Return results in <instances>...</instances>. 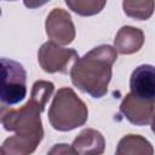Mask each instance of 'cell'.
<instances>
[{
    "mask_svg": "<svg viewBox=\"0 0 155 155\" xmlns=\"http://www.w3.org/2000/svg\"><path fill=\"white\" fill-rule=\"evenodd\" d=\"M116 58L117 53L110 45H99L92 48L73 63L70 68L73 85L93 98L104 97Z\"/></svg>",
    "mask_w": 155,
    "mask_h": 155,
    "instance_id": "1",
    "label": "cell"
},
{
    "mask_svg": "<svg viewBox=\"0 0 155 155\" xmlns=\"http://www.w3.org/2000/svg\"><path fill=\"white\" fill-rule=\"evenodd\" d=\"M88 117L87 105L70 87L59 88L48 109L51 126L61 132H68L84 126Z\"/></svg>",
    "mask_w": 155,
    "mask_h": 155,
    "instance_id": "2",
    "label": "cell"
},
{
    "mask_svg": "<svg viewBox=\"0 0 155 155\" xmlns=\"http://www.w3.org/2000/svg\"><path fill=\"white\" fill-rule=\"evenodd\" d=\"M27 96V71L8 58H0V107L15 105Z\"/></svg>",
    "mask_w": 155,
    "mask_h": 155,
    "instance_id": "3",
    "label": "cell"
},
{
    "mask_svg": "<svg viewBox=\"0 0 155 155\" xmlns=\"http://www.w3.org/2000/svg\"><path fill=\"white\" fill-rule=\"evenodd\" d=\"M42 110L33 101H28L22 108L7 110L2 117V125L6 131L18 134H44L40 114Z\"/></svg>",
    "mask_w": 155,
    "mask_h": 155,
    "instance_id": "4",
    "label": "cell"
},
{
    "mask_svg": "<svg viewBox=\"0 0 155 155\" xmlns=\"http://www.w3.org/2000/svg\"><path fill=\"white\" fill-rule=\"evenodd\" d=\"M78 58L79 54L74 48H65L52 41L42 44L38 52L39 64L48 74H67Z\"/></svg>",
    "mask_w": 155,
    "mask_h": 155,
    "instance_id": "5",
    "label": "cell"
},
{
    "mask_svg": "<svg viewBox=\"0 0 155 155\" xmlns=\"http://www.w3.org/2000/svg\"><path fill=\"white\" fill-rule=\"evenodd\" d=\"M46 34L57 45H69L75 39V25L68 11L56 7L46 18Z\"/></svg>",
    "mask_w": 155,
    "mask_h": 155,
    "instance_id": "6",
    "label": "cell"
},
{
    "mask_svg": "<svg viewBox=\"0 0 155 155\" xmlns=\"http://www.w3.org/2000/svg\"><path fill=\"white\" fill-rule=\"evenodd\" d=\"M155 111V101L138 98L127 93L120 104V113L133 125H153Z\"/></svg>",
    "mask_w": 155,
    "mask_h": 155,
    "instance_id": "7",
    "label": "cell"
},
{
    "mask_svg": "<svg viewBox=\"0 0 155 155\" xmlns=\"http://www.w3.org/2000/svg\"><path fill=\"white\" fill-rule=\"evenodd\" d=\"M130 88L133 96L148 101H155V71L150 64L137 67L130 79Z\"/></svg>",
    "mask_w": 155,
    "mask_h": 155,
    "instance_id": "8",
    "label": "cell"
},
{
    "mask_svg": "<svg viewBox=\"0 0 155 155\" xmlns=\"http://www.w3.org/2000/svg\"><path fill=\"white\" fill-rule=\"evenodd\" d=\"M144 44V33L142 29L124 25L119 29L114 39V50L116 53L132 54L138 52Z\"/></svg>",
    "mask_w": 155,
    "mask_h": 155,
    "instance_id": "9",
    "label": "cell"
},
{
    "mask_svg": "<svg viewBox=\"0 0 155 155\" xmlns=\"http://www.w3.org/2000/svg\"><path fill=\"white\" fill-rule=\"evenodd\" d=\"M71 147L78 155H102L105 149V139L99 131L85 128L76 136Z\"/></svg>",
    "mask_w": 155,
    "mask_h": 155,
    "instance_id": "10",
    "label": "cell"
},
{
    "mask_svg": "<svg viewBox=\"0 0 155 155\" xmlns=\"http://www.w3.org/2000/svg\"><path fill=\"white\" fill-rule=\"evenodd\" d=\"M44 134H18L8 137L2 143V151L5 155H31L40 142L42 140Z\"/></svg>",
    "mask_w": 155,
    "mask_h": 155,
    "instance_id": "11",
    "label": "cell"
},
{
    "mask_svg": "<svg viewBox=\"0 0 155 155\" xmlns=\"http://www.w3.org/2000/svg\"><path fill=\"white\" fill-rule=\"evenodd\" d=\"M115 155H154V148L143 136L126 134L119 140Z\"/></svg>",
    "mask_w": 155,
    "mask_h": 155,
    "instance_id": "12",
    "label": "cell"
},
{
    "mask_svg": "<svg viewBox=\"0 0 155 155\" xmlns=\"http://www.w3.org/2000/svg\"><path fill=\"white\" fill-rule=\"evenodd\" d=\"M124 12L132 18L144 21L151 17L154 12V1H124L122 2Z\"/></svg>",
    "mask_w": 155,
    "mask_h": 155,
    "instance_id": "13",
    "label": "cell"
},
{
    "mask_svg": "<svg viewBox=\"0 0 155 155\" xmlns=\"http://www.w3.org/2000/svg\"><path fill=\"white\" fill-rule=\"evenodd\" d=\"M53 91H54V85L51 81H46V80L35 81L33 87H31L30 101L36 103L39 105V108L44 111L48 99L51 98V96L53 93Z\"/></svg>",
    "mask_w": 155,
    "mask_h": 155,
    "instance_id": "14",
    "label": "cell"
},
{
    "mask_svg": "<svg viewBox=\"0 0 155 155\" xmlns=\"http://www.w3.org/2000/svg\"><path fill=\"white\" fill-rule=\"evenodd\" d=\"M68 7L80 16H93L99 13L105 6V1L99 0H67Z\"/></svg>",
    "mask_w": 155,
    "mask_h": 155,
    "instance_id": "15",
    "label": "cell"
},
{
    "mask_svg": "<svg viewBox=\"0 0 155 155\" xmlns=\"http://www.w3.org/2000/svg\"><path fill=\"white\" fill-rule=\"evenodd\" d=\"M47 155H78V153L74 150L71 145L65 143H58L48 150Z\"/></svg>",
    "mask_w": 155,
    "mask_h": 155,
    "instance_id": "16",
    "label": "cell"
},
{
    "mask_svg": "<svg viewBox=\"0 0 155 155\" xmlns=\"http://www.w3.org/2000/svg\"><path fill=\"white\" fill-rule=\"evenodd\" d=\"M6 111H7V109L5 107H0V122L2 121V117H4V115H5Z\"/></svg>",
    "mask_w": 155,
    "mask_h": 155,
    "instance_id": "17",
    "label": "cell"
},
{
    "mask_svg": "<svg viewBox=\"0 0 155 155\" xmlns=\"http://www.w3.org/2000/svg\"><path fill=\"white\" fill-rule=\"evenodd\" d=\"M0 155H5L4 151H2V148H0Z\"/></svg>",
    "mask_w": 155,
    "mask_h": 155,
    "instance_id": "18",
    "label": "cell"
},
{
    "mask_svg": "<svg viewBox=\"0 0 155 155\" xmlns=\"http://www.w3.org/2000/svg\"><path fill=\"white\" fill-rule=\"evenodd\" d=\"M0 15H1V8H0Z\"/></svg>",
    "mask_w": 155,
    "mask_h": 155,
    "instance_id": "19",
    "label": "cell"
}]
</instances>
